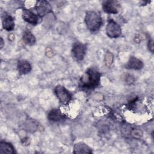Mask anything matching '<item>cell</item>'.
I'll use <instances>...</instances> for the list:
<instances>
[{
	"mask_svg": "<svg viewBox=\"0 0 154 154\" xmlns=\"http://www.w3.org/2000/svg\"><path fill=\"white\" fill-rule=\"evenodd\" d=\"M100 77L101 73L97 69L90 67L80 78L79 87L85 91L93 90L99 85Z\"/></svg>",
	"mask_w": 154,
	"mask_h": 154,
	"instance_id": "obj_1",
	"label": "cell"
},
{
	"mask_svg": "<svg viewBox=\"0 0 154 154\" xmlns=\"http://www.w3.org/2000/svg\"><path fill=\"white\" fill-rule=\"evenodd\" d=\"M84 20L87 29L91 32H97L103 24L100 14L94 10H90L86 12Z\"/></svg>",
	"mask_w": 154,
	"mask_h": 154,
	"instance_id": "obj_2",
	"label": "cell"
},
{
	"mask_svg": "<svg viewBox=\"0 0 154 154\" xmlns=\"http://www.w3.org/2000/svg\"><path fill=\"white\" fill-rule=\"evenodd\" d=\"M54 93L62 105H67L72 99V94L63 85H57L54 88Z\"/></svg>",
	"mask_w": 154,
	"mask_h": 154,
	"instance_id": "obj_3",
	"label": "cell"
},
{
	"mask_svg": "<svg viewBox=\"0 0 154 154\" xmlns=\"http://www.w3.org/2000/svg\"><path fill=\"white\" fill-rule=\"evenodd\" d=\"M87 46L85 44L76 41L72 45V54L75 60L81 61L84 58L87 53Z\"/></svg>",
	"mask_w": 154,
	"mask_h": 154,
	"instance_id": "obj_4",
	"label": "cell"
},
{
	"mask_svg": "<svg viewBox=\"0 0 154 154\" xmlns=\"http://www.w3.org/2000/svg\"><path fill=\"white\" fill-rule=\"evenodd\" d=\"M106 34L111 38H118L122 35L121 26L112 19H109L106 26Z\"/></svg>",
	"mask_w": 154,
	"mask_h": 154,
	"instance_id": "obj_5",
	"label": "cell"
},
{
	"mask_svg": "<svg viewBox=\"0 0 154 154\" xmlns=\"http://www.w3.org/2000/svg\"><path fill=\"white\" fill-rule=\"evenodd\" d=\"M22 17L26 22L32 25H36L40 23L42 20V18L36 13H34L33 11L26 8H23L22 9Z\"/></svg>",
	"mask_w": 154,
	"mask_h": 154,
	"instance_id": "obj_6",
	"label": "cell"
},
{
	"mask_svg": "<svg viewBox=\"0 0 154 154\" xmlns=\"http://www.w3.org/2000/svg\"><path fill=\"white\" fill-rule=\"evenodd\" d=\"M102 9L108 14H117L120 10V4L117 1L106 0L102 2Z\"/></svg>",
	"mask_w": 154,
	"mask_h": 154,
	"instance_id": "obj_7",
	"label": "cell"
},
{
	"mask_svg": "<svg viewBox=\"0 0 154 154\" xmlns=\"http://www.w3.org/2000/svg\"><path fill=\"white\" fill-rule=\"evenodd\" d=\"M36 13L42 18L52 11L50 3L46 1H38L34 7Z\"/></svg>",
	"mask_w": 154,
	"mask_h": 154,
	"instance_id": "obj_8",
	"label": "cell"
},
{
	"mask_svg": "<svg viewBox=\"0 0 154 154\" xmlns=\"http://www.w3.org/2000/svg\"><path fill=\"white\" fill-rule=\"evenodd\" d=\"M2 28L7 31H10L14 29L15 26L14 18L8 13L5 12L2 15Z\"/></svg>",
	"mask_w": 154,
	"mask_h": 154,
	"instance_id": "obj_9",
	"label": "cell"
},
{
	"mask_svg": "<svg viewBox=\"0 0 154 154\" xmlns=\"http://www.w3.org/2000/svg\"><path fill=\"white\" fill-rule=\"evenodd\" d=\"M144 66V64L143 61L135 57H131L125 66V67L128 69H132V70H140Z\"/></svg>",
	"mask_w": 154,
	"mask_h": 154,
	"instance_id": "obj_10",
	"label": "cell"
},
{
	"mask_svg": "<svg viewBox=\"0 0 154 154\" xmlns=\"http://www.w3.org/2000/svg\"><path fill=\"white\" fill-rule=\"evenodd\" d=\"M65 115L60 111V109L54 108L51 109L48 114V119L52 122H59L65 119Z\"/></svg>",
	"mask_w": 154,
	"mask_h": 154,
	"instance_id": "obj_11",
	"label": "cell"
},
{
	"mask_svg": "<svg viewBox=\"0 0 154 154\" xmlns=\"http://www.w3.org/2000/svg\"><path fill=\"white\" fill-rule=\"evenodd\" d=\"M17 69L20 75H26L31 72L32 67L28 61L21 60L17 62Z\"/></svg>",
	"mask_w": 154,
	"mask_h": 154,
	"instance_id": "obj_12",
	"label": "cell"
},
{
	"mask_svg": "<svg viewBox=\"0 0 154 154\" xmlns=\"http://www.w3.org/2000/svg\"><path fill=\"white\" fill-rule=\"evenodd\" d=\"M74 153H91V149L83 142H79L75 144L73 147Z\"/></svg>",
	"mask_w": 154,
	"mask_h": 154,
	"instance_id": "obj_13",
	"label": "cell"
},
{
	"mask_svg": "<svg viewBox=\"0 0 154 154\" xmlns=\"http://www.w3.org/2000/svg\"><path fill=\"white\" fill-rule=\"evenodd\" d=\"M16 153L13 146L7 141H1L0 142V153Z\"/></svg>",
	"mask_w": 154,
	"mask_h": 154,
	"instance_id": "obj_14",
	"label": "cell"
},
{
	"mask_svg": "<svg viewBox=\"0 0 154 154\" xmlns=\"http://www.w3.org/2000/svg\"><path fill=\"white\" fill-rule=\"evenodd\" d=\"M22 40L25 45L32 46L35 44L36 39L34 34L29 30H26L23 34Z\"/></svg>",
	"mask_w": 154,
	"mask_h": 154,
	"instance_id": "obj_15",
	"label": "cell"
},
{
	"mask_svg": "<svg viewBox=\"0 0 154 154\" xmlns=\"http://www.w3.org/2000/svg\"><path fill=\"white\" fill-rule=\"evenodd\" d=\"M129 134L134 138H140L143 135V132L137 128H132L129 131Z\"/></svg>",
	"mask_w": 154,
	"mask_h": 154,
	"instance_id": "obj_16",
	"label": "cell"
},
{
	"mask_svg": "<svg viewBox=\"0 0 154 154\" xmlns=\"http://www.w3.org/2000/svg\"><path fill=\"white\" fill-rule=\"evenodd\" d=\"M113 57L112 55V54H111L110 52H109L108 54H106V57H105V61H106V64L107 66H108V63L109 64H111L112 62V60H113Z\"/></svg>",
	"mask_w": 154,
	"mask_h": 154,
	"instance_id": "obj_17",
	"label": "cell"
},
{
	"mask_svg": "<svg viewBox=\"0 0 154 154\" xmlns=\"http://www.w3.org/2000/svg\"><path fill=\"white\" fill-rule=\"evenodd\" d=\"M134 81H135L134 76L131 74L127 75L125 77V81L128 84H131V83L134 82Z\"/></svg>",
	"mask_w": 154,
	"mask_h": 154,
	"instance_id": "obj_18",
	"label": "cell"
},
{
	"mask_svg": "<svg viewBox=\"0 0 154 154\" xmlns=\"http://www.w3.org/2000/svg\"><path fill=\"white\" fill-rule=\"evenodd\" d=\"M147 47L149 48V50L151 52H153V40L152 38H149L148 40L147 43Z\"/></svg>",
	"mask_w": 154,
	"mask_h": 154,
	"instance_id": "obj_19",
	"label": "cell"
},
{
	"mask_svg": "<svg viewBox=\"0 0 154 154\" xmlns=\"http://www.w3.org/2000/svg\"><path fill=\"white\" fill-rule=\"evenodd\" d=\"M3 46H4V41L2 38L1 37V48H2Z\"/></svg>",
	"mask_w": 154,
	"mask_h": 154,
	"instance_id": "obj_20",
	"label": "cell"
}]
</instances>
